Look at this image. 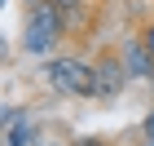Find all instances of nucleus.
I'll list each match as a JSON object with an SVG mask.
<instances>
[{
	"label": "nucleus",
	"mask_w": 154,
	"mask_h": 146,
	"mask_svg": "<svg viewBox=\"0 0 154 146\" xmlns=\"http://www.w3.org/2000/svg\"><path fill=\"white\" fill-rule=\"evenodd\" d=\"M53 84L71 93H93V75L84 62H53Z\"/></svg>",
	"instance_id": "nucleus-1"
},
{
	"label": "nucleus",
	"mask_w": 154,
	"mask_h": 146,
	"mask_svg": "<svg viewBox=\"0 0 154 146\" xmlns=\"http://www.w3.org/2000/svg\"><path fill=\"white\" fill-rule=\"evenodd\" d=\"M123 75H128V67H119V62H101V67H97V75H93V93L115 97L119 89H123Z\"/></svg>",
	"instance_id": "nucleus-2"
},
{
	"label": "nucleus",
	"mask_w": 154,
	"mask_h": 146,
	"mask_svg": "<svg viewBox=\"0 0 154 146\" xmlns=\"http://www.w3.org/2000/svg\"><path fill=\"white\" fill-rule=\"evenodd\" d=\"M53 27H57V13H53V9H40V13H35V36L26 31V44H31V49H44L48 40L57 36Z\"/></svg>",
	"instance_id": "nucleus-3"
},
{
	"label": "nucleus",
	"mask_w": 154,
	"mask_h": 146,
	"mask_svg": "<svg viewBox=\"0 0 154 146\" xmlns=\"http://www.w3.org/2000/svg\"><path fill=\"white\" fill-rule=\"evenodd\" d=\"M123 62H128V75H154V67H150V53H145V44H128Z\"/></svg>",
	"instance_id": "nucleus-4"
},
{
	"label": "nucleus",
	"mask_w": 154,
	"mask_h": 146,
	"mask_svg": "<svg viewBox=\"0 0 154 146\" xmlns=\"http://www.w3.org/2000/svg\"><path fill=\"white\" fill-rule=\"evenodd\" d=\"M145 133H150V146H154V115L145 120Z\"/></svg>",
	"instance_id": "nucleus-5"
},
{
	"label": "nucleus",
	"mask_w": 154,
	"mask_h": 146,
	"mask_svg": "<svg viewBox=\"0 0 154 146\" xmlns=\"http://www.w3.org/2000/svg\"><path fill=\"white\" fill-rule=\"evenodd\" d=\"M75 5H79V0H57V9H75Z\"/></svg>",
	"instance_id": "nucleus-6"
},
{
	"label": "nucleus",
	"mask_w": 154,
	"mask_h": 146,
	"mask_svg": "<svg viewBox=\"0 0 154 146\" xmlns=\"http://www.w3.org/2000/svg\"><path fill=\"white\" fill-rule=\"evenodd\" d=\"M150 49H154V31H150Z\"/></svg>",
	"instance_id": "nucleus-7"
},
{
	"label": "nucleus",
	"mask_w": 154,
	"mask_h": 146,
	"mask_svg": "<svg viewBox=\"0 0 154 146\" xmlns=\"http://www.w3.org/2000/svg\"><path fill=\"white\" fill-rule=\"evenodd\" d=\"M31 5H40V0H31Z\"/></svg>",
	"instance_id": "nucleus-8"
}]
</instances>
